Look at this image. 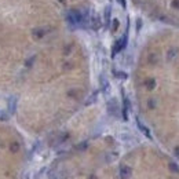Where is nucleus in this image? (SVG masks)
I'll return each instance as SVG.
<instances>
[{
  "label": "nucleus",
  "mask_w": 179,
  "mask_h": 179,
  "mask_svg": "<svg viewBox=\"0 0 179 179\" xmlns=\"http://www.w3.org/2000/svg\"><path fill=\"white\" fill-rule=\"evenodd\" d=\"M127 39H128V35H127V32L123 35V37L120 39V40L117 41V43L114 44V47H113V55L116 54V52H118V51H121V50L124 48V47L127 46Z\"/></svg>",
  "instance_id": "1"
},
{
  "label": "nucleus",
  "mask_w": 179,
  "mask_h": 179,
  "mask_svg": "<svg viewBox=\"0 0 179 179\" xmlns=\"http://www.w3.org/2000/svg\"><path fill=\"white\" fill-rule=\"evenodd\" d=\"M117 109H118V106H117L116 99H110V101L107 102V112L113 116H117Z\"/></svg>",
  "instance_id": "2"
},
{
  "label": "nucleus",
  "mask_w": 179,
  "mask_h": 179,
  "mask_svg": "<svg viewBox=\"0 0 179 179\" xmlns=\"http://www.w3.org/2000/svg\"><path fill=\"white\" fill-rule=\"evenodd\" d=\"M103 17H105V25H106V28H109V25H110V17H112V7H110V6H107V7L105 8Z\"/></svg>",
  "instance_id": "3"
},
{
  "label": "nucleus",
  "mask_w": 179,
  "mask_h": 179,
  "mask_svg": "<svg viewBox=\"0 0 179 179\" xmlns=\"http://www.w3.org/2000/svg\"><path fill=\"white\" fill-rule=\"evenodd\" d=\"M178 54H179V50L176 48V47H172V48H170V51H168V54H167V59L171 62V61H173L178 57Z\"/></svg>",
  "instance_id": "4"
},
{
  "label": "nucleus",
  "mask_w": 179,
  "mask_h": 179,
  "mask_svg": "<svg viewBox=\"0 0 179 179\" xmlns=\"http://www.w3.org/2000/svg\"><path fill=\"white\" fill-rule=\"evenodd\" d=\"M120 176L123 179H127L131 176V168L129 167H125V165H123V167L120 168Z\"/></svg>",
  "instance_id": "5"
},
{
  "label": "nucleus",
  "mask_w": 179,
  "mask_h": 179,
  "mask_svg": "<svg viewBox=\"0 0 179 179\" xmlns=\"http://www.w3.org/2000/svg\"><path fill=\"white\" fill-rule=\"evenodd\" d=\"M136 123H138V128H139L140 131H142L143 134H145L146 136L149 138V139H151V134H150V131H149V129H147V127H145V125H143V124L140 123L139 120H136Z\"/></svg>",
  "instance_id": "6"
},
{
  "label": "nucleus",
  "mask_w": 179,
  "mask_h": 179,
  "mask_svg": "<svg viewBox=\"0 0 179 179\" xmlns=\"http://www.w3.org/2000/svg\"><path fill=\"white\" fill-rule=\"evenodd\" d=\"M91 26H92L94 29H98V28L101 26V21H99L98 15H94L92 18H91Z\"/></svg>",
  "instance_id": "7"
},
{
  "label": "nucleus",
  "mask_w": 179,
  "mask_h": 179,
  "mask_svg": "<svg viewBox=\"0 0 179 179\" xmlns=\"http://www.w3.org/2000/svg\"><path fill=\"white\" fill-rule=\"evenodd\" d=\"M170 170L172 171V172H175V173H179V167H178L176 162H172V161L170 162Z\"/></svg>",
  "instance_id": "8"
},
{
  "label": "nucleus",
  "mask_w": 179,
  "mask_h": 179,
  "mask_svg": "<svg viewBox=\"0 0 179 179\" xmlns=\"http://www.w3.org/2000/svg\"><path fill=\"white\" fill-rule=\"evenodd\" d=\"M114 74H116L117 77H121V79H125V77H127L125 73H120V72H118V73H117V72H114Z\"/></svg>",
  "instance_id": "9"
},
{
  "label": "nucleus",
  "mask_w": 179,
  "mask_h": 179,
  "mask_svg": "<svg viewBox=\"0 0 179 179\" xmlns=\"http://www.w3.org/2000/svg\"><path fill=\"white\" fill-rule=\"evenodd\" d=\"M172 7L179 8V0H172Z\"/></svg>",
  "instance_id": "10"
},
{
  "label": "nucleus",
  "mask_w": 179,
  "mask_h": 179,
  "mask_svg": "<svg viewBox=\"0 0 179 179\" xmlns=\"http://www.w3.org/2000/svg\"><path fill=\"white\" fill-rule=\"evenodd\" d=\"M117 2H120V4H121V7H123V8L127 7V2H125V0H117Z\"/></svg>",
  "instance_id": "11"
},
{
  "label": "nucleus",
  "mask_w": 179,
  "mask_h": 179,
  "mask_svg": "<svg viewBox=\"0 0 179 179\" xmlns=\"http://www.w3.org/2000/svg\"><path fill=\"white\" fill-rule=\"evenodd\" d=\"M140 26H142V21H140V19H138V21H136V30H139Z\"/></svg>",
  "instance_id": "12"
},
{
  "label": "nucleus",
  "mask_w": 179,
  "mask_h": 179,
  "mask_svg": "<svg viewBox=\"0 0 179 179\" xmlns=\"http://www.w3.org/2000/svg\"><path fill=\"white\" fill-rule=\"evenodd\" d=\"M173 153H175L176 157H179V146H176V147L173 149Z\"/></svg>",
  "instance_id": "13"
}]
</instances>
